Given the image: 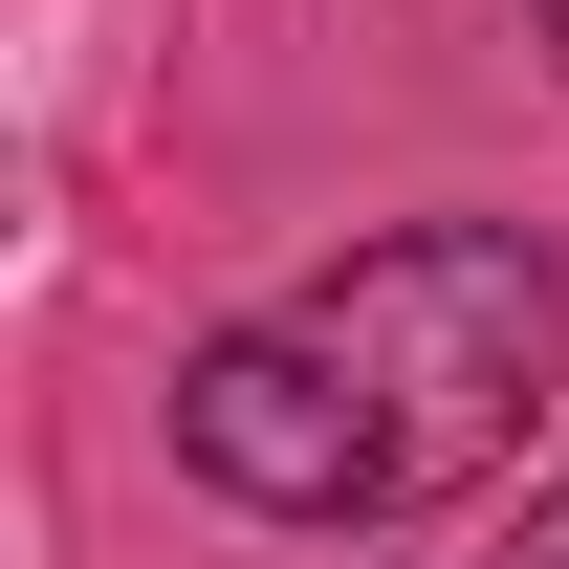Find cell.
Instances as JSON below:
<instances>
[{"label": "cell", "mask_w": 569, "mask_h": 569, "mask_svg": "<svg viewBox=\"0 0 569 569\" xmlns=\"http://www.w3.org/2000/svg\"><path fill=\"white\" fill-rule=\"evenodd\" d=\"M503 569H569V482H548V503H526V548H503Z\"/></svg>", "instance_id": "obj_2"}, {"label": "cell", "mask_w": 569, "mask_h": 569, "mask_svg": "<svg viewBox=\"0 0 569 569\" xmlns=\"http://www.w3.org/2000/svg\"><path fill=\"white\" fill-rule=\"evenodd\" d=\"M569 372V263L526 219H395L329 284L241 307L176 372V460L263 526H417L548 417Z\"/></svg>", "instance_id": "obj_1"}, {"label": "cell", "mask_w": 569, "mask_h": 569, "mask_svg": "<svg viewBox=\"0 0 569 569\" xmlns=\"http://www.w3.org/2000/svg\"><path fill=\"white\" fill-rule=\"evenodd\" d=\"M526 44H548V67H569V0H526Z\"/></svg>", "instance_id": "obj_3"}]
</instances>
